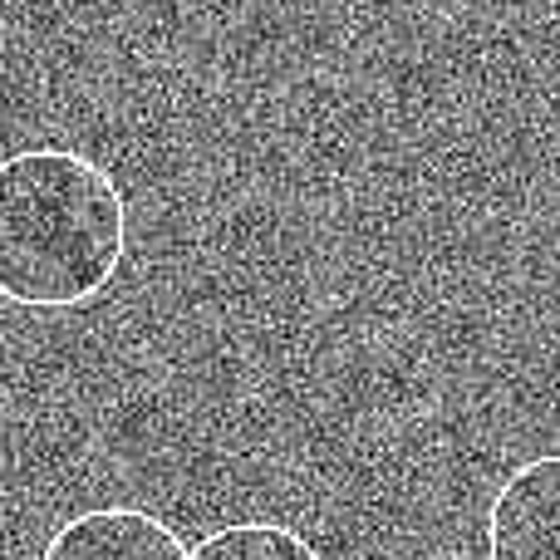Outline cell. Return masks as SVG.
Masks as SVG:
<instances>
[{"instance_id": "obj_1", "label": "cell", "mask_w": 560, "mask_h": 560, "mask_svg": "<svg viewBox=\"0 0 560 560\" xmlns=\"http://www.w3.org/2000/svg\"><path fill=\"white\" fill-rule=\"evenodd\" d=\"M128 256L118 177L65 143L0 158V300L65 315L108 295Z\"/></svg>"}, {"instance_id": "obj_2", "label": "cell", "mask_w": 560, "mask_h": 560, "mask_svg": "<svg viewBox=\"0 0 560 560\" xmlns=\"http://www.w3.org/2000/svg\"><path fill=\"white\" fill-rule=\"evenodd\" d=\"M487 560H560V447L516 463L487 502Z\"/></svg>"}, {"instance_id": "obj_3", "label": "cell", "mask_w": 560, "mask_h": 560, "mask_svg": "<svg viewBox=\"0 0 560 560\" xmlns=\"http://www.w3.org/2000/svg\"><path fill=\"white\" fill-rule=\"evenodd\" d=\"M183 536L148 506H89L49 532L39 560H187Z\"/></svg>"}, {"instance_id": "obj_4", "label": "cell", "mask_w": 560, "mask_h": 560, "mask_svg": "<svg viewBox=\"0 0 560 560\" xmlns=\"http://www.w3.org/2000/svg\"><path fill=\"white\" fill-rule=\"evenodd\" d=\"M187 560H325L315 541L280 522H232L207 532Z\"/></svg>"}]
</instances>
